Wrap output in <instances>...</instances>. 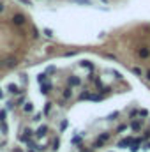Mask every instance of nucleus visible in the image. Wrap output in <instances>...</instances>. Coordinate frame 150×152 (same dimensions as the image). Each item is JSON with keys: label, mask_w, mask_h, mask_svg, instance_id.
<instances>
[{"label": "nucleus", "mask_w": 150, "mask_h": 152, "mask_svg": "<svg viewBox=\"0 0 150 152\" xmlns=\"http://www.w3.org/2000/svg\"><path fill=\"white\" fill-rule=\"evenodd\" d=\"M131 129H133V131H140V129H141V122H140V120L133 122V124H131Z\"/></svg>", "instance_id": "f8f14e48"}, {"label": "nucleus", "mask_w": 150, "mask_h": 152, "mask_svg": "<svg viewBox=\"0 0 150 152\" xmlns=\"http://www.w3.org/2000/svg\"><path fill=\"white\" fill-rule=\"evenodd\" d=\"M46 131H48V127H46V126H41L37 131H36V136H37V138H44V136H46Z\"/></svg>", "instance_id": "0eeeda50"}, {"label": "nucleus", "mask_w": 150, "mask_h": 152, "mask_svg": "<svg viewBox=\"0 0 150 152\" xmlns=\"http://www.w3.org/2000/svg\"><path fill=\"white\" fill-rule=\"evenodd\" d=\"M23 112H25V113H32V112H34V104H32V103H25V104H23Z\"/></svg>", "instance_id": "9d476101"}, {"label": "nucleus", "mask_w": 150, "mask_h": 152, "mask_svg": "<svg viewBox=\"0 0 150 152\" xmlns=\"http://www.w3.org/2000/svg\"><path fill=\"white\" fill-rule=\"evenodd\" d=\"M85 99H92V94H90V92H83V94L79 96V101H85Z\"/></svg>", "instance_id": "4468645a"}, {"label": "nucleus", "mask_w": 150, "mask_h": 152, "mask_svg": "<svg viewBox=\"0 0 150 152\" xmlns=\"http://www.w3.org/2000/svg\"><path fill=\"white\" fill-rule=\"evenodd\" d=\"M108 138H110V134H106V133H104V134H101V136H99V138L95 140V143H94V147H95V149H99V147H103V143H104V142H108Z\"/></svg>", "instance_id": "f03ea898"}, {"label": "nucleus", "mask_w": 150, "mask_h": 152, "mask_svg": "<svg viewBox=\"0 0 150 152\" xmlns=\"http://www.w3.org/2000/svg\"><path fill=\"white\" fill-rule=\"evenodd\" d=\"M125 129H127V126H125V124H122V126H118V133H120V131H125Z\"/></svg>", "instance_id": "b1692460"}, {"label": "nucleus", "mask_w": 150, "mask_h": 152, "mask_svg": "<svg viewBox=\"0 0 150 152\" xmlns=\"http://www.w3.org/2000/svg\"><path fill=\"white\" fill-rule=\"evenodd\" d=\"M145 78H147V80H149V81H150V69H149V71H147V76H145Z\"/></svg>", "instance_id": "7c9ffc66"}, {"label": "nucleus", "mask_w": 150, "mask_h": 152, "mask_svg": "<svg viewBox=\"0 0 150 152\" xmlns=\"http://www.w3.org/2000/svg\"><path fill=\"white\" fill-rule=\"evenodd\" d=\"M51 88H53V85H51V83H41V92H42V94L51 92Z\"/></svg>", "instance_id": "6e6552de"}, {"label": "nucleus", "mask_w": 150, "mask_h": 152, "mask_svg": "<svg viewBox=\"0 0 150 152\" xmlns=\"http://www.w3.org/2000/svg\"><path fill=\"white\" fill-rule=\"evenodd\" d=\"M133 73H134V75H141V69H140V67H133Z\"/></svg>", "instance_id": "4be33fe9"}, {"label": "nucleus", "mask_w": 150, "mask_h": 152, "mask_svg": "<svg viewBox=\"0 0 150 152\" xmlns=\"http://www.w3.org/2000/svg\"><path fill=\"white\" fill-rule=\"evenodd\" d=\"M66 127H67V120H64V122H62V124H60V131H64V129H66Z\"/></svg>", "instance_id": "5701e85b"}, {"label": "nucleus", "mask_w": 150, "mask_h": 152, "mask_svg": "<svg viewBox=\"0 0 150 152\" xmlns=\"http://www.w3.org/2000/svg\"><path fill=\"white\" fill-rule=\"evenodd\" d=\"M39 36H41V34H39V30H37V28H34V37L37 39V37H39Z\"/></svg>", "instance_id": "cd10ccee"}, {"label": "nucleus", "mask_w": 150, "mask_h": 152, "mask_svg": "<svg viewBox=\"0 0 150 152\" xmlns=\"http://www.w3.org/2000/svg\"><path fill=\"white\" fill-rule=\"evenodd\" d=\"M0 129H2V134H7V126H5V122H0Z\"/></svg>", "instance_id": "f3484780"}, {"label": "nucleus", "mask_w": 150, "mask_h": 152, "mask_svg": "<svg viewBox=\"0 0 150 152\" xmlns=\"http://www.w3.org/2000/svg\"><path fill=\"white\" fill-rule=\"evenodd\" d=\"M79 142H81V138H79V136H74V138H73V143H79Z\"/></svg>", "instance_id": "393cba45"}, {"label": "nucleus", "mask_w": 150, "mask_h": 152, "mask_svg": "<svg viewBox=\"0 0 150 152\" xmlns=\"http://www.w3.org/2000/svg\"><path fill=\"white\" fill-rule=\"evenodd\" d=\"M67 83H69V87H78V85L81 83V80H79L78 76H69V78H67Z\"/></svg>", "instance_id": "20e7f679"}, {"label": "nucleus", "mask_w": 150, "mask_h": 152, "mask_svg": "<svg viewBox=\"0 0 150 152\" xmlns=\"http://www.w3.org/2000/svg\"><path fill=\"white\" fill-rule=\"evenodd\" d=\"M133 142H134L133 138H124V140H120V142H118V147H120V149H124V147H127V145H133Z\"/></svg>", "instance_id": "423d86ee"}, {"label": "nucleus", "mask_w": 150, "mask_h": 152, "mask_svg": "<svg viewBox=\"0 0 150 152\" xmlns=\"http://www.w3.org/2000/svg\"><path fill=\"white\" fill-rule=\"evenodd\" d=\"M44 36H48V37H53V30H51V28H44Z\"/></svg>", "instance_id": "a211bd4d"}, {"label": "nucleus", "mask_w": 150, "mask_h": 152, "mask_svg": "<svg viewBox=\"0 0 150 152\" xmlns=\"http://www.w3.org/2000/svg\"><path fill=\"white\" fill-rule=\"evenodd\" d=\"M138 57H140V58H149L150 57V50L147 48V46L138 48Z\"/></svg>", "instance_id": "7ed1b4c3"}, {"label": "nucleus", "mask_w": 150, "mask_h": 152, "mask_svg": "<svg viewBox=\"0 0 150 152\" xmlns=\"http://www.w3.org/2000/svg\"><path fill=\"white\" fill-rule=\"evenodd\" d=\"M101 2H104V4H108V0H101Z\"/></svg>", "instance_id": "473e14b6"}, {"label": "nucleus", "mask_w": 150, "mask_h": 152, "mask_svg": "<svg viewBox=\"0 0 150 152\" xmlns=\"http://www.w3.org/2000/svg\"><path fill=\"white\" fill-rule=\"evenodd\" d=\"M0 97H2V90H0Z\"/></svg>", "instance_id": "72a5a7b5"}, {"label": "nucleus", "mask_w": 150, "mask_h": 152, "mask_svg": "<svg viewBox=\"0 0 150 152\" xmlns=\"http://www.w3.org/2000/svg\"><path fill=\"white\" fill-rule=\"evenodd\" d=\"M145 149H150V143H149V142H147V143H145Z\"/></svg>", "instance_id": "2f4dec72"}, {"label": "nucleus", "mask_w": 150, "mask_h": 152, "mask_svg": "<svg viewBox=\"0 0 150 152\" xmlns=\"http://www.w3.org/2000/svg\"><path fill=\"white\" fill-rule=\"evenodd\" d=\"M16 64H18V60H16V58H12V57H11V58H5V60H4V64H2V66H5V67H14V66H16Z\"/></svg>", "instance_id": "39448f33"}, {"label": "nucleus", "mask_w": 150, "mask_h": 152, "mask_svg": "<svg viewBox=\"0 0 150 152\" xmlns=\"http://www.w3.org/2000/svg\"><path fill=\"white\" fill-rule=\"evenodd\" d=\"M14 108V103H7V110H12Z\"/></svg>", "instance_id": "c756f323"}, {"label": "nucleus", "mask_w": 150, "mask_h": 152, "mask_svg": "<svg viewBox=\"0 0 150 152\" xmlns=\"http://www.w3.org/2000/svg\"><path fill=\"white\" fill-rule=\"evenodd\" d=\"M7 88H9V92H11V94H18V92H20V90H18V87H16L14 83H9V85H7Z\"/></svg>", "instance_id": "9b49d317"}, {"label": "nucleus", "mask_w": 150, "mask_h": 152, "mask_svg": "<svg viewBox=\"0 0 150 152\" xmlns=\"http://www.w3.org/2000/svg\"><path fill=\"white\" fill-rule=\"evenodd\" d=\"M140 115H141V117H147V115H149V112H147V110H141V112H140Z\"/></svg>", "instance_id": "c85d7f7f"}, {"label": "nucleus", "mask_w": 150, "mask_h": 152, "mask_svg": "<svg viewBox=\"0 0 150 152\" xmlns=\"http://www.w3.org/2000/svg\"><path fill=\"white\" fill-rule=\"evenodd\" d=\"M62 96H64V99H71V97H73V88H71V87L64 88V90H62Z\"/></svg>", "instance_id": "1a4fd4ad"}, {"label": "nucleus", "mask_w": 150, "mask_h": 152, "mask_svg": "<svg viewBox=\"0 0 150 152\" xmlns=\"http://www.w3.org/2000/svg\"><path fill=\"white\" fill-rule=\"evenodd\" d=\"M57 149H58V140L53 142V151H57Z\"/></svg>", "instance_id": "a878e982"}, {"label": "nucleus", "mask_w": 150, "mask_h": 152, "mask_svg": "<svg viewBox=\"0 0 150 152\" xmlns=\"http://www.w3.org/2000/svg\"><path fill=\"white\" fill-rule=\"evenodd\" d=\"M11 21H12V25H16V27H23V25L27 23V18H25V14H20V12H18V14L12 16Z\"/></svg>", "instance_id": "f257e3e1"}, {"label": "nucleus", "mask_w": 150, "mask_h": 152, "mask_svg": "<svg viewBox=\"0 0 150 152\" xmlns=\"http://www.w3.org/2000/svg\"><path fill=\"white\" fill-rule=\"evenodd\" d=\"M51 106H53V103H46V106H44V112H42V113L48 115L50 112H51Z\"/></svg>", "instance_id": "2eb2a0df"}, {"label": "nucleus", "mask_w": 150, "mask_h": 152, "mask_svg": "<svg viewBox=\"0 0 150 152\" xmlns=\"http://www.w3.org/2000/svg\"><path fill=\"white\" fill-rule=\"evenodd\" d=\"M30 152H34V151H30Z\"/></svg>", "instance_id": "f704fd0d"}, {"label": "nucleus", "mask_w": 150, "mask_h": 152, "mask_svg": "<svg viewBox=\"0 0 150 152\" xmlns=\"http://www.w3.org/2000/svg\"><path fill=\"white\" fill-rule=\"evenodd\" d=\"M5 115H7V110H2V112H0V122L5 120Z\"/></svg>", "instance_id": "6ab92c4d"}, {"label": "nucleus", "mask_w": 150, "mask_h": 152, "mask_svg": "<svg viewBox=\"0 0 150 152\" xmlns=\"http://www.w3.org/2000/svg\"><path fill=\"white\" fill-rule=\"evenodd\" d=\"M42 115H44V113H36V115H34V118H32V120H34V122H39Z\"/></svg>", "instance_id": "412c9836"}, {"label": "nucleus", "mask_w": 150, "mask_h": 152, "mask_svg": "<svg viewBox=\"0 0 150 152\" xmlns=\"http://www.w3.org/2000/svg\"><path fill=\"white\" fill-rule=\"evenodd\" d=\"M71 2H74V4H83V5H92L90 0H71Z\"/></svg>", "instance_id": "dca6fc26"}, {"label": "nucleus", "mask_w": 150, "mask_h": 152, "mask_svg": "<svg viewBox=\"0 0 150 152\" xmlns=\"http://www.w3.org/2000/svg\"><path fill=\"white\" fill-rule=\"evenodd\" d=\"M4 11H5V5H4V2H0V14H2Z\"/></svg>", "instance_id": "bb28decb"}, {"label": "nucleus", "mask_w": 150, "mask_h": 152, "mask_svg": "<svg viewBox=\"0 0 150 152\" xmlns=\"http://www.w3.org/2000/svg\"><path fill=\"white\" fill-rule=\"evenodd\" d=\"M44 80H46V75H44V73L37 76V81H39V83H44Z\"/></svg>", "instance_id": "aec40b11"}, {"label": "nucleus", "mask_w": 150, "mask_h": 152, "mask_svg": "<svg viewBox=\"0 0 150 152\" xmlns=\"http://www.w3.org/2000/svg\"><path fill=\"white\" fill-rule=\"evenodd\" d=\"M81 67H87V69H90V71H94V64H90L88 60H83V62H81Z\"/></svg>", "instance_id": "ddd939ff"}]
</instances>
